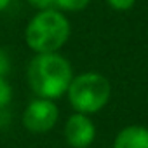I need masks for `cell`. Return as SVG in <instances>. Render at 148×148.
Masks as SVG:
<instances>
[{"mask_svg": "<svg viewBox=\"0 0 148 148\" xmlns=\"http://www.w3.org/2000/svg\"><path fill=\"white\" fill-rule=\"evenodd\" d=\"M66 98L73 112L94 115L112 99V82L99 71H82L71 79Z\"/></svg>", "mask_w": 148, "mask_h": 148, "instance_id": "3", "label": "cell"}, {"mask_svg": "<svg viewBox=\"0 0 148 148\" xmlns=\"http://www.w3.org/2000/svg\"><path fill=\"white\" fill-rule=\"evenodd\" d=\"M75 77L70 59L59 52L35 54L26 66V82L37 98L59 99Z\"/></svg>", "mask_w": 148, "mask_h": 148, "instance_id": "1", "label": "cell"}, {"mask_svg": "<svg viewBox=\"0 0 148 148\" xmlns=\"http://www.w3.org/2000/svg\"><path fill=\"white\" fill-rule=\"evenodd\" d=\"M59 120V108L56 101L45 98H33L23 110L21 122L23 127L32 134H47L51 132Z\"/></svg>", "mask_w": 148, "mask_h": 148, "instance_id": "4", "label": "cell"}, {"mask_svg": "<svg viewBox=\"0 0 148 148\" xmlns=\"http://www.w3.org/2000/svg\"><path fill=\"white\" fill-rule=\"evenodd\" d=\"M9 71H11V56L4 47H0V77H7Z\"/></svg>", "mask_w": 148, "mask_h": 148, "instance_id": "10", "label": "cell"}, {"mask_svg": "<svg viewBox=\"0 0 148 148\" xmlns=\"http://www.w3.org/2000/svg\"><path fill=\"white\" fill-rule=\"evenodd\" d=\"M26 2L35 7L37 11H45V9H54V0H26Z\"/></svg>", "mask_w": 148, "mask_h": 148, "instance_id": "11", "label": "cell"}, {"mask_svg": "<svg viewBox=\"0 0 148 148\" xmlns=\"http://www.w3.org/2000/svg\"><path fill=\"white\" fill-rule=\"evenodd\" d=\"M92 0H54V9L68 14H75V12H82L84 9L89 7V4Z\"/></svg>", "mask_w": 148, "mask_h": 148, "instance_id": "7", "label": "cell"}, {"mask_svg": "<svg viewBox=\"0 0 148 148\" xmlns=\"http://www.w3.org/2000/svg\"><path fill=\"white\" fill-rule=\"evenodd\" d=\"M105 2L115 12H127V11H131L136 5L138 0H105Z\"/></svg>", "mask_w": 148, "mask_h": 148, "instance_id": "9", "label": "cell"}, {"mask_svg": "<svg viewBox=\"0 0 148 148\" xmlns=\"http://www.w3.org/2000/svg\"><path fill=\"white\" fill-rule=\"evenodd\" d=\"M12 103V87L5 77H0V108H9Z\"/></svg>", "mask_w": 148, "mask_h": 148, "instance_id": "8", "label": "cell"}, {"mask_svg": "<svg viewBox=\"0 0 148 148\" xmlns=\"http://www.w3.org/2000/svg\"><path fill=\"white\" fill-rule=\"evenodd\" d=\"M70 37L71 23L58 9L37 11L25 26V42L33 54L59 52Z\"/></svg>", "mask_w": 148, "mask_h": 148, "instance_id": "2", "label": "cell"}, {"mask_svg": "<svg viewBox=\"0 0 148 148\" xmlns=\"http://www.w3.org/2000/svg\"><path fill=\"white\" fill-rule=\"evenodd\" d=\"M11 122V108H0V129L7 127Z\"/></svg>", "mask_w": 148, "mask_h": 148, "instance_id": "12", "label": "cell"}, {"mask_svg": "<svg viewBox=\"0 0 148 148\" xmlns=\"http://www.w3.org/2000/svg\"><path fill=\"white\" fill-rule=\"evenodd\" d=\"M11 4H12V0H0V12H4Z\"/></svg>", "mask_w": 148, "mask_h": 148, "instance_id": "13", "label": "cell"}, {"mask_svg": "<svg viewBox=\"0 0 148 148\" xmlns=\"http://www.w3.org/2000/svg\"><path fill=\"white\" fill-rule=\"evenodd\" d=\"M112 148H148V127L141 124L122 127L115 134Z\"/></svg>", "mask_w": 148, "mask_h": 148, "instance_id": "6", "label": "cell"}, {"mask_svg": "<svg viewBox=\"0 0 148 148\" xmlns=\"http://www.w3.org/2000/svg\"><path fill=\"white\" fill-rule=\"evenodd\" d=\"M96 124L91 115L73 112L63 125V136L68 148H89L96 141Z\"/></svg>", "mask_w": 148, "mask_h": 148, "instance_id": "5", "label": "cell"}]
</instances>
